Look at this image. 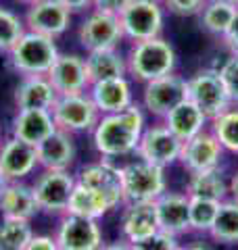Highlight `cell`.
<instances>
[{
	"label": "cell",
	"mask_w": 238,
	"mask_h": 250,
	"mask_svg": "<svg viewBox=\"0 0 238 250\" xmlns=\"http://www.w3.org/2000/svg\"><path fill=\"white\" fill-rule=\"evenodd\" d=\"M146 125V113L138 103H134L125 111L100 115L98 123L90 131L92 146L102 159L115 161L134 156Z\"/></svg>",
	"instance_id": "6da1fadb"
},
{
	"label": "cell",
	"mask_w": 238,
	"mask_h": 250,
	"mask_svg": "<svg viewBox=\"0 0 238 250\" xmlns=\"http://www.w3.org/2000/svg\"><path fill=\"white\" fill-rule=\"evenodd\" d=\"M125 59H128V75L140 83L169 75L176 71L178 65L176 48L163 36L132 42Z\"/></svg>",
	"instance_id": "7a4b0ae2"
},
{
	"label": "cell",
	"mask_w": 238,
	"mask_h": 250,
	"mask_svg": "<svg viewBox=\"0 0 238 250\" xmlns=\"http://www.w3.org/2000/svg\"><path fill=\"white\" fill-rule=\"evenodd\" d=\"M59 46L48 36L25 31L19 42L6 52L9 67L19 75H46L59 59Z\"/></svg>",
	"instance_id": "3957f363"
},
{
	"label": "cell",
	"mask_w": 238,
	"mask_h": 250,
	"mask_svg": "<svg viewBox=\"0 0 238 250\" xmlns=\"http://www.w3.org/2000/svg\"><path fill=\"white\" fill-rule=\"evenodd\" d=\"M121 184L125 202H155L163 192H167L165 169L138 156L121 165Z\"/></svg>",
	"instance_id": "277c9868"
},
{
	"label": "cell",
	"mask_w": 238,
	"mask_h": 250,
	"mask_svg": "<svg viewBox=\"0 0 238 250\" xmlns=\"http://www.w3.org/2000/svg\"><path fill=\"white\" fill-rule=\"evenodd\" d=\"M165 13L167 11L161 0H130L119 13L123 38L130 42H140L163 36Z\"/></svg>",
	"instance_id": "5b68a950"
},
{
	"label": "cell",
	"mask_w": 238,
	"mask_h": 250,
	"mask_svg": "<svg viewBox=\"0 0 238 250\" xmlns=\"http://www.w3.org/2000/svg\"><path fill=\"white\" fill-rule=\"evenodd\" d=\"M75 188V175L61 169H40L31 190L38 202L40 213L61 217L67 213L71 192Z\"/></svg>",
	"instance_id": "8992f818"
},
{
	"label": "cell",
	"mask_w": 238,
	"mask_h": 250,
	"mask_svg": "<svg viewBox=\"0 0 238 250\" xmlns=\"http://www.w3.org/2000/svg\"><path fill=\"white\" fill-rule=\"evenodd\" d=\"M188 85V100L201 108V111L213 119L232 106V100L228 96V90L224 85V80L219 75V69H198L186 80Z\"/></svg>",
	"instance_id": "52a82bcc"
},
{
	"label": "cell",
	"mask_w": 238,
	"mask_h": 250,
	"mask_svg": "<svg viewBox=\"0 0 238 250\" xmlns=\"http://www.w3.org/2000/svg\"><path fill=\"white\" fill-rule=\"evenodd\" d=\"M52 119L57 123V129L67 134H88L100 119V111L94 104L88 92L59 96L52 106Z\"/></svg>",
	"instance_id": "ba28073f"
},
{
	"label": "cell",
	"mask_w": 238,
	"mask_h": 250,
	"mask_svg": "<svg viewBox=\"0 0 238 250\" xmlns=\"http://www.w3.org/2000/svg\"><path fill=\"white\" fill-rule=\"evenodd\" d=\"M77 40L86 52L102 48H119L125 38L119 23V15L90 9L77 29Z\"/></svg>",
	"instance_id": "9c48e42d"
},
{
	"label": "cell",
	"mask_w": 238,
	"mask_h": 250,
	"mask_svg": "<svg viewBox=\"0 0 238 250\" xmlns=\"http://www.w3.org/2000/svg\"><path fill=\"white\" fill-rule=\"evenodd\" d=\"M184 98H188L186 77L173 71L169 75L157 77V80H150L144 83L140 96V106L144 108L146 115H153L155 119H163Z\"/></svg>",
	"instance_id": "30bf717a"
},
{
	"label": "cell",
	"mask_w": 238,
	"mask_h": 250,
	"mask_svg": "<svg viewBox=\"0 0 238 250\" xmlns=\"http://www.w3.org/2000/svg\"><path fill=\"white\" fill-rule=\"evenodd\" d=\"M180 150H182V140L173 136L167 129V125L159 119L157 123L144 127L134 156H138V159L146 163H153L157 167L167 169L180 161Z\"/></svg>",
	"instance_id": "8fae6325"
},
{
	"label": "cell",
	"mask_w": 238,
	"mask_h": 250,
	"mask_svg": "<svg viewBox=\"0 0 238 250\" xmlns=\"http://www.w3.org/2000/svg\"><path fill=\"white\" fill-rule=\"evenodd\" d=\"M75 182L86 188L100 192L111 205V210L121 208L125 205L123 198V184H121V167L115 165L111 159H100L88 163L75 173Z\"/></svg>",
	"instance_id": "7c38bea8"
},
{
	"label": "cell",
	"mask_w": 238,
	"mask_h": 250,
	"mask_svg": "<svg viewBox=\"0 0 238 250\" xmlns=\"http://www.w3.org/2000/svg\"><path fill=\"white\" fill-rule=\"evenodd\" d=\"M54 240H57L59 250H98L105 242L98 219L71 213L61 215Z\"/></svg>",
	"instance_id": "4fadbf2b"
},
{
	"label": "cell",
	"mask_w": 238,
	"mask_h": 250,
	"mask_svg": "<svg viewBox=\"0 0 238 250\" xmlns=\"http://www.w3.org/2000/svg\"><path fill=\"white\" fill-rule=\"evenodd\" d=\"M71 13L59 0H38L25 11V27L40 36H48L52 40L61 38L71 25Z\"/></svg>",
	"instance_id": "5bb4252c"
},
{
	"label": "cell",
	"mask_w": 238,
	"mask_h": 250,
	"mask_svg": "<svg viewBox=\"0 0 238 250\" xmlns=\"http://www.w3.org/2000/svg\"><path fill=\"white\" fill-rule=\"evenodd\" d=\"M224 154H226L224 146L219 144V140L213 136L211 129L207 127V129H203L201 134H196L194 138L182 142L178 163L188 173H196V171L221 167Z\"/></svg>",
	"instance_id": "9a60e30c"
},
{
	"label": "cell",
	"mask_w": 238,
	"mask_h": 250,
	"mask_svg": "<svg viewBox=\"0 0 238 250\" xmlns=\"http://www.w3.org/2000/svg\"><path fill=\"white\" fill-rule=\"evenodd\" d=\"M36 146H31L15 136L0 142V173L6 182H25L38 169Z\"/></svg>",
	"instance_id": "2e32d148"
},
{
	"label": "cell",
	"mask_w": 238,
	"mask_h": 250,
	"mask_svg": "<svg viewBox=\"0 0 238 250\" xmlns=\"http://www.w3.org/2000/svg\"><path fill=\"white\" fill-rule=\"evenodd\" d=\"M52 88L59 96H69V94H82L90 88V77L86 71V59L79 54H59L50 71L46 73Z\"/></svg>",
	"instance_id": "e0dca14e"
},
{
	"label": "cell",
	"mask_w": 238,
	"mask_h": 250,
	"mask_svg": "<svg viewBox=\"0 0 238 250\" xmlns=\"http://www.w3.org/2000/svg\"><path fill=\"white\" fill-rule=\"evenodd\" d=\"M119 228H121V238L128 240L130 244L153 236L155 231L161 229L155 202H125L121 207Z\"/></svg>",
	"instance_id": "ac0fdd59"
},
{
	"label": "cell",
	"mask_w": 238,
	"mask_h": 250,
	"mask_svg": "<svg viewBox=\"0 0 238 250\" xmlns=\"http://www.w3.org/2000/svg\"><path fill=\"white\" fill-rule=\"evenodd\" d=\"M155 207H157L159 228L163 231H167L176 238L190 233V221H188L190 196L186 192H171V190L163 192L155 200Z\"/></svg>",
	"instance_id": "d6986e66"
},
{
	"label": "cell",
	"mask_w": 238,
	"mask_h": 250,
	"mask_svg": "<svg viewBox=\"0 0 238 250\" xmlns=\"http://www.w3.org/2000/svg\"><path fill=\"white\" fill-rule=\"evenodd\" d=\"M88 94L100 111V115L125 111L128 106L136 103L134 88H132V82L128 75L115 77V80H105V82H94L90 83Z\"/></svg>",
	"instance_id": "ffe728a7"
},
{
	"label": "cell",
	"mask_w": 238,
	"mask_h": 250,
	"mask_svg": "<svg viewBox=\"0 0 238 250\" xmlns=\"http://www.w3.org/2000/svg\"><path fill=\"white\" fill-rule=\"evenodd\" d=\"M38 165L40 169H61L69 171V167L75 163L77 146L73 134H67L63 129H54L52 134L36 146Z\"/></svg>",
	"instance_id": "44dd1931"
},
{
	"label": "cell",
	"mask_w": 238,
	"mask_h": 250,
	"mask_svg": "<svg viewBox=\"0 0 238 250\" xmlns=\"http://www.w3.org/2000/svg\"><path fill=\"white\" fill-rule=\"evenodd\" d=\"M57 98L59 94L46 75H21V80L15 85L13 92V104L17 111H21V108L52 111Z\"/></svg>",
	"instance_id": "7402d4cb"
},
{
	"label": "cell",
	"mask_w": 238,
	"mask_h": 250,
	"mask_svg": "<svg viewBox=\"0 0 238 250\" xmlns=\"http://www.w3.org/2000/svg\"><path fill=\"white\" fill-rule=\"evenodd\" d=\"M54 129H57V123L52 119V113L44 108H21L13 115L11 121V136L31 146L44 142Z\"/></svg>",
	"instance_id": "603a6c76"
},
{
	"label": "cell",
	"mask_w": 238,
	"mask_h": 250,
	"mask_svg": "<svg viewBox=\"0 0 238 250\" xmlns=\"http://www.w3.org/2000/svg\"><path fill=\"white\" fill-rule=\"evenodd\" d=\"M161 121L167 125V129L176 138H180L182 142L194 138L196 134H201L203 129L209 127V117L188 98H184L180 104L173 106Z\"/></svg>",
	"instance_id": "cb8c5ba5"
},
{
	"label": "cell",
	"mask_w": 238,
	"mask_h": 250,
	"mask_svg": "<svg viewBox=\"0 0 238 250\" xmlns=\"http://www.w3.org/2000/svg\"><path fill=\"white\" fill-rule=\"evenodd\" d=\"M40 213L31 186L25 182H6L0 190V217L34 219Z\"/></svg>",
	"instance_id": "d4e9b609"
},
{
	"label": "cell",
	"mask_w": 238,
	"mask_h": 250,
	"mask_svg": "<svg viewBox=\"0 0 238 250\" xmlns=\"http://www.w3.org/2000/svg\"><path fill=\"white\" fill-rule=\"evenodd\" d=\"M84 59H86V71H88L90 83L128 75V59L119 48L92 50Z\"/></svg>",
	"instance_id": "484cf974"
},
{
	"label": "cell",
	"mask_w": 238,
	"mask_h": 250,
	"mask_svg": "<svg viewBox=\"0 0 238 250\" xmlns=\"http://www.w3.org/2000/svg\"><path fill=\"white\" fill-rule=\"evenodd\" d=\"M184 192L190 198H209V200L221 202L230 196L228 177L224 175L221 167L188 173V182H186Z\"/></svg>",
	"instance_id": "4316f807"
},
{
	"label": "cell",
	"mask_w": 238,
	"mask_h": 250,
	"mask_svg": "<svg viewBox=\"0 0 238 250\" xmlns=\"http://www.w3.org/2000/svg\"><path fill=\"white\" fill-rule=\"evenodd\" d=\"M67 213L79 215V217H90V219H100L107 213H111V205L100 192L75 182V188L71 192V198L67 205Z\"/></svg>",
	"instance_id": "83f0119b"
},
{
	"label": "cell",
	"mask_w": 238,
	"mask_h": 250,
	"mask_svg": "<svg viewBox=\"0 0 238 250\" xmlns=\"http://www.w3.org/2000/svg\"><path fill=\"white\" fill-rule=\"evenodd\" d=\"M209 236L217 244H226V246L238 244V200L228 196L226 200L219 202Z\"/></svg>",
	"instance_id": "f1b7e54d"
},
{
	"label": "cell",
	"mask_w": 238,
	"mask_h": 250,
	"mask_svg": "<svg viewBox=\"0 0 238 250\" xmlns=\"http://www.w3.org/2000/svg\"><path fill=\"white\" fill-rule=\"evenodd\" d=\"M236 13H238L236 4L224 2V0H207V4L203 6L201 15H198V19H201V25L211 36L224 38L236 19Z\"/></svg>",
	"instance_id": "f546056e"
},
{
	"label": "cell",
	"mask_w": 238,
	"mask_h": 250,
	"mask_svg": "<svg viewBox=\"0 0 238 250\" xmlns=\"http://www.w3.org/2000/svg\"><path fill=\"white\" fill-rule=\"evenodd\" d=\"M31 238L34 228L29 219L0 217V250H25Z\"/></svg>",
	"instance_id": "4dcf8cb0"
},
{
	"label": "cell",
	"mask_w": 238,
	"mask_h": 250,
	"mask_svg": "<svg viewBox=\"0 0 238 250\" xmlns=\"http://www.w3.org/2000/svg\"><path fill=\"white\" fill-rule=\"evenodd\" d=\"M209 129L226 152L238 154V106L232 104L228 111L209 119Z\"/></svg>",
	"instance_id": "1f68e13d"
},
{
	"label": "cell",
	"mask_w": 238,
	"mask_h": 250,
	"mask_svg": "<svg viewBox=\"0 0 238 250\" xmlns=\"http://www.w3.org/2000/svg\"><path fill=\"white\" fill-rule=\"evenodd\" d=\"M219 202L209 200V198H190L188 207V221H190V231L209 236V231L215 221Z\"/></svg>",
	"instance_id": "d6a6232c"
},
{
	"label": "cell",
	"mask_w": 238,
	"mask_h": 250,
	"mask_svg": "<svg viewBox=\"0 0 238 250\" xmlns=\"http://www.w3.org/2000/svg\"><path fill=\"white\" fill-rule=\"evenodd\" d=\"M25 31L27 27L23 17L0 4V52H9Z\"/></svg>",
	"instance_id": "836d02e7"
},
{
	"label": "cell",
	"mask_w": 238,
	"mask_h": 250,
	"mask_svg": "<svg viewBox=\"0 0 238 250\" xmlns=\"http://www.w3.org/2000/svg\"><path fill=\"white\" fill-rule=\"evenodd\" d=\"M178 238L171 236V233L159 229L155 231L153 236H148L144 240H138V242H132V250H176L178 248Z\"/></svg>",
	"instance_id": "e575fe53"
},
{
	"label": "cell",
	"mask_w": 238,
	"mask_h": 250,
	"mask_svg": "<svg viewBox=\"0 0 238 250\" xmlns=\"http://www.w3.org/2000/svg\"><path fill=\"white\" fill-rule=\"evenodd\" d=\"M219 75L224 80V85L228 90V96L232 100V104L238 106V54H230L219 67Z\"/></svg>",
	"instance_id": "d590c367"
},
{
	"label": "cell",
	"mask_w": 238,
	"mask_h": 250,
	"mask_svg": "<svg viewBox=\"0 0 238 250\" xmlns=\"http://www.w3.org/2000/svg\"><path fill=\"white\" fill-rule=\"evenodd\" d=\"M161 4L167 13L178 17H194V15H201L207 0H161Z\"/></svg>",
	"instance_id": "8d00e7d4"
},
{
	"label": "cell",
	"mask_w": 238,
	"mask_h": 250,
	"mask_svg": "<svg viewBox=\"0 0 238 250\" xmlns=\"http://www.w3.org/2000/svg\"><path fill=\"white\" fill-rule=\"evenodd\" d=\"M25 250H59L54 236H44V233H34V238L27 242Z\"/></svg>",
	"instance_id": "74e56055"
},
{
	"label": "cell",
	"mask_w": 238,
	"mask_h": 250,
	"mask_svg": "<svg viewBox=\"0 0 238 250\" xmlns=\"http://www.w3.org/2000/svg\"><path fill=\"white\" fill-rule=\"evenodd\" d=\"M130 0H92V9H98V11H107V13H115L119 15L121 9L128 4Z\"/></svg>",
	"instance_id": "f35d334b"
},
{
	"label": "cell",
	"mask_w": 238,
	"mask_h": 250,
	"mask_svg": "<svg viewBox=\"0 0 238 250\" xmlns=\"http://www.w3.org/2000/svg\"><path fill=\"white\" fill-rule=\"evenodd\" d=\"M221 40H224V44H226V48L230 50V54H238V13H236L234 23L228 29V34L221 38Z\"/></svg>",
	"instance_id": "ab89813d"
},
{
	"label": "cell",
	"mask_w": 238,
	"mask_h": 250,
	"mask_svg": "<svg viewBox=\"0 0 238 250\" xmlns=\"http://www.w3.org/2000/svg\"><path fill=\"white\" fill-rule=\"evenodd\" d=\"M61 4H65L71 13H84L92 9V0H59Z\"/></svg>",
	"instance_id": "60d3db41"
},
{
	"label": "cell",
	"mask_w": 238,
	"mask_h": 250,
	"mask_svg": "<svg viewBox=\"0 0 238 250\" xmlns=\"http://www.w3.org/2000/svg\"><path fill=\"white\" fill-rule=\"evenodd\" d=\"M98 250H132V246H130V242L128 240H117V242H109V244H105L102 242V246L98 248Z\"/></svg>",
	"instance_id": "b9f144b4"
},
{
	"label": "cell",
	"mask_w": 238,
	"mask_h": 250,
	"mask_svg": "<svg viewBox=\"0 0 238 250\" xmlns=\"http://www.w3.org/2000/svg\"><path fill=\"white\" fill-rule=\"evenodd\" d=\"M228 190H230V198L238 200V169L228 179Z\"/></svg>",
	"instance_id": "7bdbcfd3"
},
{
	"label": "cell",
	"mask_w": 238,
	"mask_h": 250,
	"mask_svg": "<svg viewBox=\"0 0 238 250\" xmlns=\"http://www.w3.org/2000/svg\"><path fill=\"white\" fill-rule=\"evenodd\" d=\"M188 248H190V250H209V248L205 246V244H190Z\"/></svg>",
	"instance_id": "ee69618b"
},
{
	"label": "cell",
	"mask_w": 238,
	"mask_h": 250,
	"mask_svg": "<svg viewBox=\"0 0 238 250\" xmlns=\"http://www.w3.org/2000/svg\"><path fill=\"white\" fill-rule=\"evenodd\" d=\"M15 2H21V4H25V6H29V4H34V2H38V0H15Z\"/></svg>",
	"instance_id": "f6af8a7d"
},
{
	"label": "cell",
	"mask_w": 238,
	"mask_h": 250,
	"mask_svg": "<svg viewBox=\"0 0 238 250\" xmlns=\"http://www.w3.org/2000/svg\"><path fill=\"white\" fill-rule=\"evenodd\" d=\"M4 184H6V179L2 177V173H0V190H2V188H4Z\"/></svg>",
	"instance_id": "bcb514c9"
},
{
	"label": "cell",
	"mask_w": 238,
	"mask_h": 250,
	"mask_svg": "<svg viewBox=\"0 0 238 250\" xmlns=\"http://www.w3.org/2000/svg\"><path fill=\"white\" fill-rule=\"evenodd\" d=\"M224 2H230V4H236L238 6V0H224Z\"/></svg>",
	"instance_id": "7dc6e473"
},
{
	"label": "cell",
	"mask_w": 238,
	"mask_h": 250,
	"mask_svg": "<svg viewBox=\"0 0 238 250\" xmlns=\"http://www.w3.org/2000/svg\"><path fill=\"white\" fill-rule=\"evenodd\" d=\"M176 250H190V248H188V246H180V244H178V248H176Z\"/></svg>",
	"instance_id": "c3c4849f"
},
{
	"label": "cell",
	"mask_w": 238,
	"mask_h": 250,
	"mask_svg": "<svg viewBox=\"0 0 238 250\" xmlns=\"http://www.w3.org/2000/svg\"><path fill=\"white\" fill-rule=\"evenodd\" d=\"M0 142H2V127H0Z\"/></svg>",
	"instance_id": "681fc988"
}]
</instances>
